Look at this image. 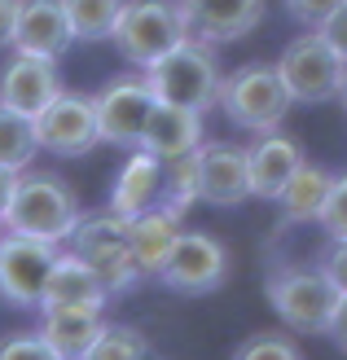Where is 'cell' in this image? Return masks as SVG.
<instances>
[{"instance_id":"6da1fadb","label":"cell","mask_w":347,"mask_h":360,"mask_svg":"<svg viewBox=\"0 0 347 360\" xmlns=\"http://www.w3.org/2000/svg\"><path fill=\"white\" fill-rule=\"evenodd\" d=\"M84 220L80 198L70 193V185L53 172H23L13 189V202L5 211L9 233H27V238L44 242H70L75 224Z\"/></svg>"},{"instance_id":"7a4b0ae2","label":"cell","mask_w":347,"mask_h":360,"mask_svg":"<svg viewBox=\"0 0 347 360\" xmlns=\"http://www.w3.org/2000/svg\"><path fill=\"white\" fill-rule=\"evenodd\" d=\"M145 79H150L158 101L207 115L215 105V97H220L225 75H220V62H215V49L207 40H198V35H189L172 53H163L154 66H145Z\"/></svg>"},{"instance_id":"3957f363","label":"cell","mask_w":347,"mask_h":360,"mask_svg":"<svg viewBox=\"0 0 347 360\" xmlns=\"http://www.w3.org/2000/svg\"><path fill=\"white\" fill-rule=\"evenodd\" d=\"M215 105L229 115L233 128L242 132H277L286 110L295 105L290 88L282 84L277 66H264V62H251V66H237L220 79V97Z\"/></svg>"},{"instance_id":"277c9868","label":"cell","mask_w":347,"mask_h":360,"mask_svg":"<svg viewBox=\"0 0 347 360\" xmlns=\"http://www.w3.org/2000/svg\"><path fill=\"white\" fill-rule=\"evenodd\" d=\"M264 295H268V308L277 312L290 330L299 334H325L330 330V316L339 308V290L330 285V277L313 264H277L268 268V281H264Z\"/></svg>"},{"instance_id":"5b68a950","label":"cell","mask_w":347,"mask_h":360,"mask_svg":"<svg viewBox=\"0 0 347 360\" xmlns=\"http://www.w3.org/2000/svg\"><path fill=\"white\" fill-rule=\"evenodd\" d=\"M111 40L127 66L145 70L163 53H172L180 40H189V27L176 0H123V13H119Z\"/></svg>"},{"instance_id":"8992f818","label":"cell","mask_w":347,"mask_h":360,"mask_svg":"<svg viewBox=\"0 0 347 360\" xmlns=\"http://www.w3.org/2000/svg\"><path fill=\"white\" fill-rule=\"evenodd\" d=\"M277 75L299 105H321V101H334L343 93L347 62L330 49V40H325L317 27H308L303 35H295V40L282 49Z\"/></svg>"},{"instance_id":"52a82bcc","label":"cell","mask_w":347,"mask_h":360,"mask_svg":"<svg viewBox=\"0 0 347 360\" xmlns=\"http://www.w3.org/2000/svg\"><path fill=\"white\" fill-rule=\"evenodd\" d=\"M70 250L84 255L88 264L97 268L111 285V295H123L137 277V264H132V238H127V215H119L115 207L84 215L70 233Z\"/></svg>"},{"instance_id":"ba28073f","label":"cell","mask_w":347,"mask_h":360,"mask_svg":"<svg viewBox=\"0 0 347 360\" xmlns=\"http://www.w3.org/2000/svg\"><path fill=\"white\" fill-rule=\"evenodd\" d=\"M58 242H44V238H27V233H9L0 238V299L9 308H40V295H44V281L58 264Z\"/></svg>"},{"instance_id":"9c48e42d","label":"cell","mask_w":347,"mask_h":360,"mask_svg":"<svg viewBox=\"0 0 347 360\" xmlns=\"http://www.w3.org/2000/svg\"><path fill=\"white\" fill-rule=\"evenodd\" d=\"M154 101L158 97H154L150 79H145V70L106 79L93 93L101 141H106V146H119V150H137L141 146V132H145V119H150V110H154Z\"/></svg>"},{"instance_id":"30bf717a","label":"cell","mask_w":347,"mask_h":360,"mask_svg":"<svg viewBox=\"0 0 347 360\" xmlns=\"http://www.w3.org/2000/svg\"><path fill=\"white\" fill-rule=\"evenodd\" d=\"M31 123H35V141H40V150H49V154L80 158V154H93L101 146L97 105H93L88 93H66V88H62V93L53 97Z\"/></svg>"},{"instance_id":"8fae6325","label":"cell","mask_w":347,"mask_h":360,"mask_svg":"<svg viewBox=\"0 0 347 360\" xmlns=\"http://www.w3.org/2000/svg\"><path fill=\"white\" fill-rule=\"evenodd\" d=\"M225 277H229L225 246L215 242L211 233H185V229L176 233V246H172V255L158 273V281L168 285L172 295H189V299L211 295Z\"/></svg>"},{"instance_id":"7c38bea8","label":"cell","mask_w":347,"mask_h":360,"mask_svg":"<svg viewBox=\"0 0 347 360\" xmlns=\"http://www.w3.org/2000/svg\"><path fill=\"white\" fill-rule=\"evenodd\" d=\"M194 176H198V202L211 207H237L251 198V163L246 150L233 141H207L194 150Z\"/></svg>"},{"instance_id":"4fadbf2b","label":"cell","mask_w":347,"mask_h":360,"mask_svg":"<svg viewBox=\"0 0 347 360\" xmlns=\"http://www.w3.org/2000/svg\"><path fill=\"white\" fill-rule=\"evenodd\" d=\"M58 93H62L58 58H35V53L13 49V58L0 66V105L13 115L35 119Z\"/></svg>"},{"instance_id":"5bb4252c","label":"cell","mask_w":347,"mask_h":360,"mask_svg":"<svg viewBox=\"0 0 347 360\" xmlns=\"http://www.w3.org/2000/svg\"><path fill=\"white\" fill-rule=\"evenodd\" d=\"M189 35L207 44H233L264 22V0H176Z\"/></svg>"},{"instance_id":"9a60e30c","label":"cell","mask_w":347,"mask_h":360,"mask_svg":"<svg viewBox=\"0 0 347 360\" xmlns=\"http://www.w3.org/2000/svg\"><path fill=\"white\" fill-rule=\"evenodd\" d=\"M115 295L106 277L97 273L93 264L75 250H62L58 264H53V273L44 281V295H40V312L44 308H106Z\"/></svg>"},{"instance_id":"2e32d148","label":"cell","mask_w":347,"mask_h":360,"mask_svg":"<svg viewBox=\"0 0 347 360\" xmlns=\"http://www.w3.org/2000/svg\"><path fill=\"white\" fill-rule=\"evenodd\" d=\"M75 40L70 18L62 0H18V27H13V49L35 53V58H62Z\"/></svg>"},{"instance_id":"e0dca14e","label":"cell","mask_w":347,"mask_h":360,"mask_svg":"<svg viewBox=\"0 0 347 360\" xmlns=\"http://www.w3.org/2000/svg\"><path fill=\"white\" fill-rule=\"evenodd\" d=\"M246 163H251V198H268L277 202V193L286 189V180L299 172L303 163V146L295 136L277 132H260V141L246 150Z\"/></svg>"},{"instance_id":"ac0fdd59","label":"cell","mask_w":347,"mask_h":360,"mask_svg":"<svg viewBox=\"0 0 347 360\" xmlns=\"http://www.w3.org/2000/svg\"><path fill=\"white\" fill-rule=\"evenodd\" d=\"M198 146H203V115L185 110V105H172V101H154L150 119H145V132H141V150H150L168 163V158L194 154Z\"/></svg>"},{"instance_id":"d6986e66","label":"cell","mask_w":347,"mask_h":360,"mask_svg":"<svg viewBox=\"0 0 347 360\" xmlns=\"http://www.w3.org/2000/svg\"><path fill=\"white\" fill-rule=\"evenodd\" d=\"M163 172H168V163H163L158 154L137 146V154L127 158V163L119 167V176H115L111 207L119 215H141V211L158 207V198H163Z\"/></svg>"},{"instance_id":"ffe728a7","label":"cell","mask_w":347,"mask_h":360,"mask_svg":"<svg viewBox=\"0 0 347 360\" xmlns=\"http://www.w3.org/2000/svg\"><path fill=\"white\" fill-rule=\"evenodd\" d=\"M176 233H180V220L172 211H163V207L127 215V238H132L137 277H158L163 273V264H168L172 246H176Z\"/></svg>"},{"instance_id":"44dd1931","label":"cell","mask_w":347,"mask_h":360,"mask_svg":"<svg viewBox=\"0 0 347 360\" xmlns=\"http://www.w3.org/2000/svg\"><path fill=\"white\" fill-rule=\"evenodd\" d=\"M106 308H44L40 316V334L49 338V347L58 360L70 356H88L97 343V334L106 330Z\"/></svg>"},{"instance_id":"7402d4cb","label":"cell","mask_w":347,"mask_h":360,"mask_svg":"<svg viewBox=\"0 0 347 360\" xmlns=\"http://www.w3.org/2000/svg\"><path fill=\"white\" fill-rule=\"evenodd\" d=\"M330 172L325 167H313L303 158L299 172L286 180V189L277 193V207H282V229H295V224H317V215L325 207V193H330Z\"/></svg>"},{"instance_id":"603a6c76","label":"cell","mask_w":347,"mask_h":360,"mask_svg":"<svg viewBox=\"0 0 347 360\" xmlns=\"http://www.w3.org/2000/svg\"><path fill=\"white\" fill-rule=\"evenodd\" d=\"M62 5H66V18H70L75 40H84V44L111 40L119 13H123V0H62Z\"/></svg>"},{"instance_id":"cb8c5ba5","label":"cell","mask_w":347,"mask_h":360,"mask_svg":"<svg viewBox=\"0 0 347 360\" xmlns=\"http://www.w3.org/2000/svg\"><path fill=\"white\" fill-rule=\"evenodd\" d=\"M40 154V141H35V123L27 115H13L0 105V167L27 172Z\"/></svg>"},{"instance_id":"d4e9b609","label":"cell","mask_w":347,"mask_h":360,"mask_svg":"<svg viewBox=\"0 0 347 360\" xmlns=\"http://www.w3.org/2000/svg\"><path fill=\"white\" fill-rule=\"evenodd\" d=\"M194 202H198L194 154H185V158H168V172H163V198H158V207H163V211H172L176 220H185Z\"/></svg>"},{"instance_id":"484cf974","label":"cell","mask_w":347,"mask_h":360,"mask_svg":"<svg viewBox=\"0 0 347 360\" xmlns=\"http://www.w3.org/2000/svg\"><path fill=\"white\" fill-rule=\"evenodd\" d=\"M150 352V343H145V334L132 330V326H111L106 321V330L97 334V343H93V360H132V356H145Z\"/></svg>"},{"instance_id":"4316f807","label":"cell","mask_w":347,"mask_h":360,"mask_svg":"<svg viewBox=\"0 0 347 360\" xmlns=\"http://www.w3.org/2000/svg\"><path fill=\"white\" fill-rule=\"evenodd\" d=\"M317 224L325 229V238H347V172L330 180V193H325Z\"/></svg>"},{"instance_id":"83f0119b","label":"cell","mask_w":347,"mask_h":360,"mask_svg":"<svg viewBox=\"0 0 347 360\" xmlns=\"http://www.w3.org/2000/svg\"><path fill=\"white\" fill-rule=\"evenodd\" d=\"M233 356H242V360H260V356H277L282 360L286 356V360H295L299 343H290L282 330H268V334H255V338H246V343H237Z\"/></svg>"},{"instance_id":"f1b7e54d","label":"cell","mask_w":347,"mask_h":360,"mask_svg":"<svg viewBox=\"0 0 347 360\" xmlns=\"http://www.w3.org/2000/svg\"><path fill=\"white\" fill-rule=\"evenodd\" d=\"M317 268L330 277V285H334L339 295H347V238H330V246L321 250Z\"/></svg>"},{"instance_id":"f546056e","label":"cell","mask_w":347,"mask_h":360,"mask_svg":"<svg viewBox=\"0 0 347 360\" xmlns=\"http://www.w3.org/2000/svg\"><path fill=\"white\" fill-rule=\"evenodd\" d=\"M18 356H40V360H58L49 347V338L35 330V334H18V338H5L0 343V360H18Z\"/></svg>"},{"instance_id":"4dcf8cb0","label":"cell","mask_w":347,"mask_h":360,"mask_svg":"<svg viewBox=\"0 0 347 360\" xmlns=\"http://www.w3.org/2000/svg\"><path fill=\"white\" fill-rule=\"evenodd\" d=\"M286 5V13L295 18V22H303V27H321L325 18H330L343 0H282Z\"/></svg>"},{"instance_id":"1f68e13d","label":"cell","mask_w":347,"mask_h":360,"mask_svg":"<svg viewBox=\"0 0 347 360\" xmlns=\"http://www.w3.org/2000/svg\"><path fill=\"white\" fill-rule=\"evenodd\" d=\"M321 35H325V40H330V49L339 53V58L347 62V0H343V5L330 13V18H325V22L317 27Z\"/></svg>"},{"instance_id":"d6a6232c","label":"cell","mask_w":347,"mask_h":360,"mask_svg":"<svg viewBox=\"0 0 347 360\" xmlns=\"http://www.w3.org/2000/svg\"><path fill=\"white\" fill-rule=\"evenodd\" d=\"M334 338V347L347 356V295H339V308H334V316H330V330H325Z\"/></svg>"},{"instance_id":"836d02e7","label":"cell","mask_w":347,"mask_h":360,"mask_svg":"<svg viewBox=\"0 0 347 360\" xmlns=\"http://www.w3.org/2000/svg\"><path fill=\"white\" fill-rule=\"evenodd\" d=\"M13 27H18V0H0V49H13Z\"/></svg>"},{"instance_id":"e575fe53","label":"cell","mask_w":347,"mask_h":360,"mask_svg":"<svg viewBox=\"0 0 347 360\" xmlns=\"http://www.w3.org/2000/svg\"><path fill=\"white\" fill-rule=\"evenodd\" d=\"M18 176H23V172H13V167H0V220H5V211H9V202H13Z\"/></svg>"},{"instance_id":"d590c367","label":"cell","mask_w":347,"mask_h":360,"mask_svg":"<svg viewBox=\"0 0 347 360\" xmlns=\"http://www.w3.org/2000/svg\"><path fill=\"white\" fill-rule=\"evenodd\" d=\"M339 101H343V110H347V79H343V93H339Z\"/></svg>"},{"instance_id":"8d00e7d4","label":"cell","mask_w":347,"mask_h":360,"mask_svg":"<svg viewBox=\"0 0 347 360\" xmlns=\"http://www.w3.org/2000/svg\"><path fill=\"white\" fill-rule=\"evenodd\" d=\"M0 238H5V220H0Z\"/></svg>"}]
</instances>
